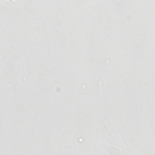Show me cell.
I'll use <instances>...</instances> for the list:
<instances>
[{
  "instance_id": "1",
  "label": "cell",
  "mask_w": 155,
  "mask_h": 155,
  "mask_svg": "<svg viewBox=\"0 0 155 155\" xmlns=\"http://www.w3.org/2000/svg\"><path fill=\"white\" fill-rule=\"evenodd\" d=\"M101 81H100V93H101V94H102V89H101Z\"/></svg>"
}]
</instances>
